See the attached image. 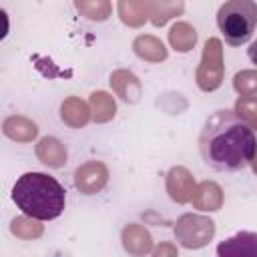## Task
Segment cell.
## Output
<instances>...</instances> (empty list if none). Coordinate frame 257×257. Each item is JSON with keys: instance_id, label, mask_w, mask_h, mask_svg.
Segmentation results:
<instances>
[{"instance_id": "cell-26", "label": "cell", "mask_w": 257, "mask_h": 257, "mask_svg": "<svg viewBox=\"0 0 257 257\" xmlns=\"http://www.w3.org/2000/svg\"><path fill=\"white\" fill-rule=\"evenodd\" d=\"M249 165H251V169H253V173L257 175V149H255V155H253V159H251V163H249Z\"/></svg>"}, {"instance_id": "cell-10", "label": "cell", "mask_w": 257, "mask_h": 257, "mask_svg": "<svg viewBox=\"0 0 257 257\" xmlns=\"http://www.w3.org/2000/svg\"><path fill=\"white\" fill-rule=\"evenodd\" d=\"M110 86L112 90L116 92V96H120L124 102H137L143 94V86H141V80L126 68H118L110 74Z\"/></svg>"}, {"instance_id": "cell-6", "label": "cell", "mask_w": 257, "mask_h": 257, "mask_svg": "<svg viewBox=\"0 0 257 257\" xmlns=\"http://www.w3.org/2000/svg\"><path fill=\"white\" fill-rule=\"evenodd\" d=\"M108 183V169L102 161H86L74 171V187L82 195H96Z\"/></svg>"}, {"instance_id": "cell-8", "label": "cell", "mask_w": 257, "mask_h": 257, "mask_svg": "<svg viewBox=\"0 0 257 257\" xmlns=\"http://www.w3.org/2000/svg\"><path fill=\"white\" fill-rule=\"evenodd\" d=\"M120 241L124 251L131 257H145L153 251V235L149 233L147 227L139 225V223H128L122 227L120 233Z\"/></svg>"}, {"instance_id": "cell-17", "label": "cell", "mask_w": 257, "mask_h": 257, "mask_svg": "<svg viewBox=\"0 0 257 257\" xmlns=\"http://www.w3.org/2000/svg\"><path fill=\"white\" fill-rule=\"evenodd\" d=\"M90 114L94 122H108L116 114V102L106 90H94L90 94Z\"/></svg>"}, {"instance_id": "cell-15", "label": "cell", "mask_w": 257, "mask_h": 257, "mask_svg": "<svg viewBox=\"0 0 257 257\" xmlns=\"http://www.w3.org/2000/svg\"><path fill=\"white\" fill-rule=\"evenodd\" d=\"M133 50L139 58L147 60V62H163L167 60V48L161 42V38L153 36V34H139L133 42Z\"/></svg>"}, {"instance_id": "cell-21", "label": "cell", "mask_w": 257, "mask_h": 257, "mask_svg": "<svg viewBox=\"0 0 257 257\" xmlns=\"http://www.w3.org/2000/svg\"><path fill=\"white\" fill-rule=\"evenodd\" d=\"M183 10H185L183 2H153L151 22L155 26H163V24H167V20H171L177 14H181Z\"/></svg>"}, {"instance_id": "cell-5", "label": "cell", "mask_w": 257, "mask_h": 257, "mask_svg": "<svg viewBox=\"0 0 257 257\" xmlns=\"http://www.w3.org/2000/svg\"><path fill=\"white\" fill-rule=\"evenodd\" d=\"M225 64H223V44L219 38H209L203 48V56L195 74L197 86L205 92H213L223 84Z\"/></svg>"}, {"instance_id": "cell-19", "label": "cell", "mask_w": 257, "mask_h": 257, "mask_svg": "<svg viewBox=\"0 0 257 257\" xmlns=\"http://www.w3.org/2000/svg\"><path fill=\"white\" fill-rule=\"evenodd\" d=\"M10 231L12 235H16L18 239H38L42 237L44 233V225L38 221V219H32L28 215H20V217H14L12 223H10Z\"/></svg>"}, {"instance_id": "cell-1", "label": "cell", "mask_w": 257, "mask_h": 257, "mask_svg": "<svg viewBox=\"0 0 257 257\" xmlns=\"http://www.w3.org/2000/svg\"><path fill=\"white\" fill-rule=\"evenodd\" d=\"M257 139L253 128L243 122L235 110H215L207 116L199 135V153L215 171H239L255 155Z\"/></svg>"}, {"instance_id": "cell-13", "label": "cell", "mask_w": 257, "mask_h": 257, "mask_svg": "<svg viewBox=\"0 0 257 257\" xmlns=\"http://www.w3.org/2000/svg\"><path fill=\"white\" fill-rule=\"evenodd\" d=\"M2 133L16 141V143H32L38 135V126L34 120H30L28 116H22V114H12V116H6L4 122H2Z\"/></svg>"}, {"instance_id": "cell-23", "label": "cell", "mask_w": 257, "mask_h": 257, "mask_svg": "<svg viewBox=\"0 0 257 257\" xmlns=\"http://www.w3.org/2000/svg\"><path fill=\"white\" fill-rule=\"evenodd\" d=\"M233 88L241 96L257 94V70H241L233 76Z\"/></svg>"}, {"instance_id": "cell-24", "label": "cell", "mask_w": 257, "mask_h": 257, "mask_svg": "<svg viewBox=\"0 0 257 257\" xmlns=\"http://www.w3.org/2000/svg\"><path fill=\"white\" fill-rule=\"evenodd\" d=\"M151 257H179V251H177V245L175 243L163 241V243H159L153 249V255Z\"/></svg>"}, {"instance_id": "cell-20", "label": "cell", "mask_w": 257, "mask_h": 257, "mask_svg": "<svg viewBox=\"0 0 257 257\" xmlns=\"http://www.w3.org/2000/svg\"><path fill=\"white\" fill-rule=\"evenodd\" d=\"M76 10L80 14H84L88 20H96V22H102L110 16V10H112V4L106 2V0H92V2H84V0H76L74 2Z\"/></svg>"}, {"instance_id": "cell-12", "label": "cell", "mask_w": 257, "mask_h": 257, "mask_svg": "<svg viewBox=\"0 0 257 257\" xmlns=\"http://www.w3.org/2000/svg\"><path fill=\"white\" fill-rule=\"evenodd\" d=\"M60 118L70 128H82L92 118L90 106L82 98H78V96H68L60 104Z\"/></svg>"}, {"instance_id": "cell-2", "label": "cell", "mask_w": 257, "mask_h": 257, "mask_svg": "<svg viewBox=\"0 0 257 257\" xmlns=\"http://www.w3.org/2000/svg\"><path fill=\"white\" fill-rule=\"evenodd\" d=\"M12 201L16 207L38 221H52L62 215L66 191L46 173H24L12 187Z\"/></svg>"}, {"instance_id": "cell-4", "label": "cell", "mask_w": 257, "mask_h": 257, "mask_svg": "<svg viewBox=\"0 0 257 257\" xmlns=\"http://www.w3.org/2000/svg\"><path fill=\"white\" fill-rule=\"evenodd\" d=\"M175 239L185 249H201L215 237V221L207 215L185 213L175 223Z\"/></svg>"}, {"instance_id": "cell-22", "label": "cell", "mask_w": 257, "mask_h": 257, "mask_svg": "<svg viewBox=\"0 0 257 257\" xmlns=\"http://www.w3.org/2000/svg\"><path fill=\"white\" fill-rule=\"evenodd\" d=\"M235 114L247 122L251 128L257 131V94L253 96H239L235 102Z\"/></svg>"}, {"instance_id": "cell-3", "label": "cell", "mask_w": 257, "mask_h": 257, "mask_svg": "<svg viewBox=\"0 0 257 257\" xmlns=\"http://www.w3.org/2000/svg\"><path fill=\"white\" fill-rule=\"evenodd\" d=\"M217 26L231 46L245 44L257 26V2L253 0H229L221 4L217 12Z\"/></svg>"}, {"instance_id": "cell-25", "label": "cell", "mask_w": 257, "mask_h": 257, "mask_svg": "<svg viewBox=\"0 0 257 257\" xmlns=\"http://www.w3.org/2000/svg\"><path fill=\"white\" fill-rule=\"evenodd\" d=\"M247 54H249V58H251V62L253 64H257V40L247 48Z\"/></svg>"}, {"instance_id": "cell-11", "label": "cell", "mask_w": 257, "mask_h": 257, "mask_svg": "<svg viewBox=\"0 0 257 257\" xmlns=\"http://www.w3.org/2000/svg\"><path fill=\"white\" fill-rule=\"evenodd\" d=\"M191 203L199 211H219L223 207V189L215 181H203L195 187Z\"/></svg>"}, {"instance_id": "cell-9", "label": "cell", "mask_w": 257, "mask_h": 257, "mask_svg": "<svg viewBox=\"0 0 257 257\" xmlns=\"http://www.w3.org/2000/svg\"><path fill=\"white\" fill-rule=\"evenodd\" d=\"M217 257H257V233L239 231L217 245Z\"/></svg>"}, {"instance_id": "cell-18", "label": "cell", "mask_w": 257, "mask_h": 257, "mask_svg": "<svg viewBox=\"0 0 257 257\" xmlns=\"http://www.w3.org/2000/svg\"><path fill=\"white\" fill-rule=\"evenodd\" d=\"M169 44L177 52H189L197 44V30L189 22H175L169 30Z\"/></svg>"}, {"instance_id": "cell-14", "label": "cell", "mask_w": 257, "mask_h": 257, "mask_svg": "<svg viewBox=\"0 0 257 257\" xmlns=\"http://www.w3.org/2000/svg\"><path fill=\"white\" fill-rule=\"evenodd\" d=\"M36 157L42 165L50 167V169H60L66 165V147L54 139V137H44L38 141L36 145Z\"/></svg>"}, {"instance_id": "cell-16", "label": "cell", "mask_w": 257, "mask_h": 257, "mask_svg": "<svg viewBox=\"0 0 257 257\" xmlns=\"http://www.w3.org/2000/svg\"><path fill=\"white\" fill-rule=\"evenodd\" d=\"M116 10H118V16L124 24L133 26V28H139L151 18L153 2H124L122 0V2L116 4Z\"/></svg>"}, {"instance_id": "cell-7", "label": "cell", "mask_w": 257, "mask_h": 257, "mask_svg": "<svg viewBox=\"0 0 257 257\" xmlns=\"http://www.w3.org/2000/svg\"><path fill=\"white\" fill-rule=\"evenodd\" d=\"M165 187H167V193L169 197L179 203V205H185L193 199V191H195V177L189 169L185 167H171L169 173H167V179H165Z\"/></svg>"}]
</instances>
